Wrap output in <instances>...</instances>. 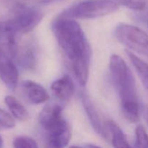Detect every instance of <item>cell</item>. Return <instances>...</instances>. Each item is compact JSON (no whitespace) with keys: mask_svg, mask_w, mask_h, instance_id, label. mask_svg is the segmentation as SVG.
<instances>
[{"mask_svg":"<svg viewBox=\"0 0 148 148\" xmlns=\"http://www.w3.org/2000/svg\"><path fill=\"white\" fill-rule=\"evenodd\" d=\"M55 96L63 101H70L75 94V84L69 75H64L51 85Z\"/></svg>","mask_w":148,"mask_h":148,"instance_id":"obj_11","label":"cell"},{"mask_svg":"<svg viewBox=\"0 0 148 148\" xmlns=\"http://www.w3.org/2000/svg\"><path fill=\"white\" fill-rule=\"evenodd\" d=\"M0 78L9 89L14 90L19 81V71L14 59L0 53Z\"/></svg>","mask_w":148,"mask_h":148,"instance_id":"obj_7","label":"cell"},{"mask_svg":"<svg viewBox=\"0 0 148 148\" xmlns=\"http://www.w3.org/2000/svg\"><path fill=\"white\" fill-rule=\"evenodd\" d=\"M127 54L134 66L136 72L138 74L140 80L148 90V64L138 57L133 52L127 51Z\"/></svg>","mask_w":148,"mask_h":148,"instance_id":"obj_14","label":"cell"},{"mask_svg":"<svg viewBox=\"0 0 148 148\" xmlns=\"http://www.w3.org/2000/svg\"><path fill=\"white\" fill-rule=\"evenodd\" d=\"M17 33H14L6 22L0 23V53L16 59L18 54Z\"/></svg>","mask_w":148,"mask_h":148,"instance_id":"obj_8","label":"cell"},{"mask_svg":"<svg viewBox=\"0 0 148 148\" xmlns=\"http://www.w3.org/2000/svg\"><path fill=\"white\" fill-rule=\"evenodd\" d=\"M4 103L11 112L12 116L19 121H26L29 118V113L24 106L12 95L4 98Z\"/></svg>","mask_w":148,"mask_h":148,"instance_id":"obj_13","label":"cell"},{"mask_svg":"<svg viewBox=\"0 0 148 148\" xmlns=\"http://www.w3.org/2000/svg\"><path fill=\"white\" fill-rule=\"evenodd\" d=\"M15 126L14 117L0 108V130H10Z\"/></svg>","mask_w":148,"mask_h":148,"instance_id":"obj_19","label":"cell"},{"mask_svg":"<svg viewBox=\"0 0 148 148\" xmlns=\"http://www.w3.org/2000/svg\"><path fill=\"white\" fill-rule=\"evenodd\" d=\"M39 123L48 134L49 145L53 148H64L72 137L69 123L65 119L63 109L58 105H48L39 114Z\"/></svg>","mask_w":148,"mask_h":148,"instance_id":"obj_3","label":"cell"},{"mask_svg":"<svg viewBox=\"0 0 148 148\" xmlns=\"http://www.w3.org/2000/svg\"><path fill=\"white\" fill-rule=\"evenodd\" d=\"M43 17V13L38 9L17 3L13 6L11 18L5 22L17 35L24 34L34 30Z\"/></svg>","mask_w":148,"mask_h":148,"instance_id":"obj_5","label":"cell"},{"mask_svg":"<svg viewBox=\"0 0 148 148\" xmlns=\"http://www.w3.org/2000/svg\"><path fill=\"white\" fill-rule=\"evenodd\" d=\"M81 100H82L84 110L86 113L87 116H88L94 131L103 138L106 139V140L108 139L109 135H108L106 127L103 123L102 119L91 100L85 93H82L81 95Z\"/></svg>","mask_w":148,"mask_h":148,"instance_id":"obj_9","label":"cell"},{"mask_svg":"<svg viewBox=\"0 0 148 148\" xmlns=\"http://www.w3.org/2000/svg\"><path fill=\"white\" fill-rule=\"evenodd\" d=\"M118 10V4L111 0H85L65 10L60 17L89 20L108 15Z\"/></svg>","mask_w":148,"mask_h":148,"instance_id":"obj_4","label":"cell"},{"mask_svg":"<svg viewBox=\"0 0 148 148\" xmlns=\"http://www.w3.org/2000/svg\"><path fill=\"white\" fill-rule=\"evenodd\" d=\"M86 147L87 148H102L100 147V146L96 145H94V144H87Z\"/></svg>","mask_w":148,"mask_h":148,"instance_id":"obj_22","label":"cell"},{"mask_svg":"<svg viewBox=\"0 0 148 148\" xmlns=\"http://www.w3.org/2000/svg\"><path fill=\"white\" fill-rule=\"evenodd\" d=\"M2 147H3V140L1 137V136H0V148H2Z\"/></svg>","mask_w":148,"mask_h":148,"instance_id":"obj_23","label":"cell"},{"mask_svg":"<svg viewBox=\"0 0 148 148\" xmlns=\"http://www.w3.org/2000/svg\"><path fill=\"white\" fill-rule=\"evenodd\" d=\"M51 28L77 80L85 86L89 77L91 48L82 27L74 19L59 17Z\"/></svg>","mask_w":148,"mask_h":148,"instance_id":"obj_1","label":"cell"},{"mask_svg":"<svg viewBox=\"0 0 148 148\" xmlns=\"http://www.w3.org/2000/svg\"><path fill=\"white\" fill-rule=\"evenodd\" d=\"M144 116L145 118L146 121H147L148 124V107H145L144 109Z\"/></svg>","mask_w":148,"mask_h":148,"instance_id":"obj_21","label":"cell"},{"mask_svg":"<svg viewBox=\"0 0 148 148\" xmlns=\"http://www.w3.org/2000/svg\"><path fill=\"white\" fill-rule=\"evenodd\" d=\"M70 148H83V147H79V146H72Z\"/></svg>","mask_w":148,"mask_h":148,"instance_id":"obj_24","label":"cell"},{"mask_svg":"<svg viewBox=\"0 0 148 148\" xmlns=\"http://www.w3.org/2000/svg\"><path fill=\"white\" fill-rule=\"evenodd\" d=\"M14 148H38L37 143L27 136H19L13 141Z\"/></svg>","mask_w":148,"mask_h":148,"instance_id":"obj_17","label":"cell"},{"mask_svg":"<svg viewBox=\"0 0 148 148\" xmlns=\"http://www.w3.org/2000/svg\"><path fill=\"white\" fill-rule=\"evenodd\" d=\"M109 70L124 117L130 122L136 123L140 119V106L134 75L124 59L117 54L110 57Z\"/></svg>","mask_w":148,"mask_h":148,"instance_id":"obj_2","label":"cell"},{"mask_svg":"<svg viewBox=\"0 0 148 148\" xmlns=\"http://www.w3.org/2000/svg\"><path fill=\"white\" fill-rule=\"evenodd\" d=\"M115 36L129 49L148 57V35L140 28L121 23L116 27Z\"/></svg>","mask_w":148,"mask_h":148,"instance_id":"obj_6","label":"cell"},{"mask_svg":"<svg viewBox=\"0 0 148 148\" xmlns=\"http://www.w3.org/2000/svg\"><path fill=\"white\" fill-rule=\"evenodd\" d=\"M17 1L18 0H0V1L1 2H3V3H14V4H17Z\"/></svg>","mask_w":148,"mask_h":148,"instance_id":"obj_20","label":"cell"},{"mask_svg":"<svg viewBox=\"0 0 148 148\" xmlns=\"http://www.w3.org/2000/svg\"><path fill=\"white\" fill-rule=\"evenodd\" d=\"M30 47H27L22 51L21 53L18 56V61L20 64L26 69H31L34 66L36 62L35 53Z\"/></svg>","mask_w":148,"mask_h":148,"instance_id":"obj_15","label":"cell"},{"mask_svg":"<svg viewBox=\"0 0 148 148\" xmlns=\"http://www.w3.org/2000/svg\"><path fill=\"white\" fill-rule=\"evenodd\" d=\"M22 88L25 96L33 104H41L50 98L49 92L42 85L32 80L23 81Z\"/></svg>","mask_w":148,"mask_h":148,"instance_id":"obj_10","label":"cell"},{"mask_svg":"<svg viewBox=\"0 0 148 148\" xmlns=\"http://www.w3.org/2000/svg\"><path fill=\"white\" fill-rule=\"evenodd\" d=\"M106 127L114 148H132L127 142L122 130L114 121H107Z\"/></svg>","mask_w":148,"mask_h":148,"instance_id":"obj_12","label":"cell"},{"mask_svg":"<svg viewBox=\"0 0 148 148\" xmlns=\"http://www.w3.org/2000/svg\"><path fill=\"white\" fill-rule=\"evenodd\" d=\"M118 5L124 6L130 10H143L145 8L147 0H111Z\"/></svg>","mask_w":148,"mask_h":148,"instance_id":"obj_18","label":"cell"},{"mask_svg":"<svg viewBox=\"0 0 148 148\" xmlns=\"http://www.w3.org/2000/svg\"><path fill=\"white\" fill-rule=\"evenodd\" d=\"M136 148H148V134L143 126L139 125L135 129Z\"/></svg>","mask_w":148,"mask_h":148,"instance_id":"obj_16","label":"cell"}]
</instances>
